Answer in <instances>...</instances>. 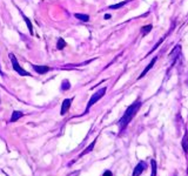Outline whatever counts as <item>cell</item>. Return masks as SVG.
Wrapping results in <instances>:
<instances>
[{
	"label": "cell",
	"mask_w": 188,
	"mask_h": 176,
	"mask_svg": "<svg viewBox=\"0 0 188 176\" xmlns=\"http://www.w3.org/2000/svg\"><path fill=\"white\" fill-rule=\"evenodd\" d=\"M102 176H113V174H112L109 170H107V171H105V173H104V175Z\"/></svg>",
	"instance_id": "obj_20"
},
{
	"label": "cell",
	"mask_w": 188,
	"mask_h": 176,
	"mask_svg": "<svg viewBox=\"0 0 188 176\" xmlns=\"http://www.w3.org/2000/svg\"><path fill=\"white\" fill-rule=\"evenodd\" d=\"M72 101H73V99H65V100H63V105H61V110H60V114L65 115L67 112H68V109L71 108Z\"/></svg>",
	"instance_id": "obj_5"
},
{
	"label": "cell",
	"mask_w": 188,
	"mask_h": 176,
	"mask_svg": "<svg viewBox=\"0 0 188 176\" xmlns=\"http://www.w3.org/2000/svg\"><path fill=\"white\" fill-rule=\"evenodd\" d=\"M129 0H126L124 2H120V4H115V5H111L109 6V9H118V8H121L122 6H125L126 4H128Z\"/></svg>",
	"instance_id": "obj_15"
},
{
	"label": "cell",
	"mask_w": 188,
	"mask_h": 176,
	"mask_svg": "<svg viewBox=\"0 0 188 176\" xmlns=\"http://www.w3.org/2000/svg\"><path fill=\"white\" fill-rule=\"evenodd\" d=\"M151 164H152V176H155L156 175V161L155 160H151Z\"/></svg>",
	"instance_id": "obj_16"
},
{
	"label": "cell",
	"mask_w": 188,
	"mask_h": 176,
	"mask_svg": "<svg viewBox=\"0 0 188 176\" xmlns=\"http://www.w3.org/2000/svg\"><path fill=\"white\" fill-rule=\"evenodd\" d=\"M180 52H181V46H180V45H178V46H176V47H175V48L172 51V53H170L169 56H170V58H176V56L179 55Z\"/></svg>",
	"instance_id": "obj_13"
},
{
	"label": "cell",
	"mask_w": 188,
	"mask_h": 176,
	"mask_svg": "<svg viewBox=\"0 0 188 176\" xmlns=\"http://www.w3.org/2000/svg\"><path fill=\"white\" fill-rule=\"evenodd\" d=\"M106 90H107V88L104 87V88H101V89H99L97 93H94V94L92 95V97H91L90 101H88V105H87V108H86V112H85V113H87V112H88V109H90L91 107L94 105V103H97L99 100H100L101 97L105 95Z\"/></svg>",
	"instance_id": "obj_3"
},
{
	"label": "cell",
	"mask_w": 188,
	"mask_h": 176,
	"mask_svg": "<svg viewBox=\"0 0 188 176\" xmlns=\"http://www.w3.org/2000/svg\"><path fill=\"white\" fill-rule=\"evenodd\" d=\"M152 31V25H147V26H143L141 32H142V35H146L147 33H149Z\"/></svg>",
	"instance_id": "obj_18"
},
{
	"label": "cell",
	"mask_w": 188,
	"mask_h": 176,
	"mask_svg": "<svg viewBox=\"0 0 188 176\" xmlns=\"http://www.w3.org/2000/svg\"><path fill=\"white\" fill-rule=\"evenodd\" d=\"M9 59H11V61H12V66H13V69L15 70L18 74H20V75H22V76H29L31 74L28 73V72H26V70L24 69L20 65H19L18 60H17V58H15V55L13 54V53H9Z\"/></svg>",
	"instance_id": "obj_2"
},
{
	"label": "cell",
	"mask_w": 188,
	"mask_h": 176,
	"mask_svg": "<svg viewBox=\"0 0 188 176\" xmlns=\"http://www.w3.org/2000/svg\"><path fill=\"white\" fill-rule=\"evenodd\" d=\"M156 60H158V56H154V58H153L152 61L149 62V65H148V66H147V67H146V68L143 69V72H142V73H141V75L139 76V79H141V78H143V76H145V75L147 74V72H148V70L151 69V68H152L153 66H154V63L156 62Z\"/></svg>",
	"instance_id": "obj_7"
},
{
	"label": "cell",
	"mask_w": 188,
	"mask_h": 176,
	"mask_svg": "<svg viewBox=\"0 0 188 176\" xmlns=\"http://www.w3.org/2000/svg\"><path fill=\"white\" fill-rule=\"evenodd\" d=\"M105 19H106V20L111 19V14H106V15H105Z\"/></svg>",
	"instance_id": "obj_21"
},
{
	"label": "cell",
	"mask_w": 188,
	"mask_h": 176,
	"mask_svg": "<svg viewBox=\"0 0 188 176\" xmlns=\"http://www.w3.org/2000/svg\"><path fill=\"white\" fill-rule=\"evenodd\" d=\"M147 168V164H146V162H143V161H141V162H139L138 163V166L134 168V171H133V176H140L141 174H142V171Z\"/></svg>",
	"instance_id": "obj_4"
},
{
	"label": "cell",
	"mask_w": 188,
	"mask_h": 176,
	"mask_svg": "<svg viewBox=\"0 0 188 176\" xmlns=\"http://www.w3.org/2000/svg\"><path fill=\"white\" fill-rule=\"evenodd\" d=\"M140 107H141V102L138 100V101H135L133 105H131L127 108V110L125 112L124 116H122V117L120 119V121H119L120 129H121V130H124L126 127L128 126V123L132 121V119H133L135 116V114L138 113V110H139Z\"/></svg>",
	"instance_id": "obj_1"
},
{
	"label": "cell",
	"mask_w": 188,
	"mask_h": 176,
	"mask_svg": "<svg viewBox=\"0 0 188 176\" xmlns=\"http://www.w3.org/2000/svg\"><path fill=\"white\" fill-rule=\"evenodd\" d=\"M74 17L77 18V19H79L81 21H85V22H87L88 20H90V17L87 15V14H81V13H75L74 14Z\"/></svg>",
	"instance_id": "obj_11"
},
{
	"label": "cell",
	"mask_w": 188,
	"mask_h": 176,
	"mask_svg": "<svg viewBox=\"0 0 188 176\" xmlns=\"http://www.w3.org/2000/svg\"><path fill=\"white\" fill-rule=\"evenodd\" d=\"M182 148L183 150L188 153V134L186 133L185 135H183V137H182Z\"/></svg>",
	"instance_id": "obj_10"
},
{
	"label": "cell",
	"mask_w": 188,
	"mask_h": 176,
	"mask_svg": "<svg viewBox=\"0 0 188 176\" xmlns=\"http://www.w3.org/2000/svg\"><path fill=\"white\" fill-rule=\"evenodd\" d=\"M66 47V41L63 40V38H59V40H58V44H56V48L59 49V51H61Z\"/></svg>",
	"instance_id": "obj_14"
},
{
	"label": "cell",
	"mask_w": 188,
	"mask_h": 176,
	"mask_svg": "<svg viewBox=\"0 0 188 176\" xmlns=\"http://www.w3.org/2000/svg\"><path fill=\"white\" fill-rule=\"evenodd\" d=\"M22 115H24V114H22L21 112H18V110L13 112V113H12V117H11V122H12V123H13V122H17L19 119H20V117L22 116Z\"/></svg>",
	"instance_id": "obj_8"
},
{
	"label": "cell",
	"mask_w": 188,
	"mask_h": 176,
	"mask_svg": "<svg viewBox=\"0 0 188 176\" xmlns=\"http://www.w3.org/2000/svg\"><path fill=\"white\" fill-rule=\"evenodd\" d=\"M79 174H80V171H73V173H71L70 175L67 176H79Z\"/></svg>",
	"instance_id": "obj_19"
},
{
	"label": "cell",
	"mask_w": 188,
	"mask_h": 176,
	"mask_svg": "<svg viewBox=\"0 0 188 176\" xmlns=\"http://www.w3.org/2000/svg\"><path fill=\"white\" fill-rule=\"evenodd\" d=\"M95 141H97V140L93 141V142L91 143L90 146H88V147H87L86 149H85V150H84V151H82V153H81L80 156H84V155H86L87 153H90V151H92V150H93V148H94V146H95Z\"/></svg>",
	"instance_id": "obj_12"
},
{
	"label": "cell",
	"mask_w": 188,
	"mask_h": 176,
	"mask_svg": "<svg viewBox=\"0 0 188 176\" xmlns=\"http://www.w3.org/2000/svg\"><path fill=\"white\" fill-rule=\"evenodd\" d=\"M32 67H33V69L36 70L38 74H46L47 72H50L51 70V67H48V66H39V65H32Z\"/></svg>",
	"instance_id": "obj_6"
},
{
	"label": "cell",
	"mask_w": 188,
	"mask_h": 176,
	"mask_svg": "<svg viewBox=\"0 0 188 176\" xmlns=\"http://www.w3.org/2000/svg\"><path fill=\"white\" fill-rule=\"evenodd\" d=\"M70 88H71L70 81H68V80H63V85H61V89H63V90H67V89H70Z\"/></svg>",
	"instance_id": "obj_17"
},
{
	"label": "cell",
	"mask_w": 188,
	"mask_h": 176,
	"mask_svg": "<svg viewBox=\"0 0 188 176\" xmlns=\"http://www.w3.org/2000/svg\"><path fill=\"white\" fill-rule=\"evenodd\" d=\"M21 13V12H20ZM21 15H22V18H24V20H25V22H26V25H27V28H28V31H29V33L31 34H33V26H32V22L29 21V19L24 14V13H21Z\"/></svg>",
	"instance_id": "obj_9"
}]
</instances>
